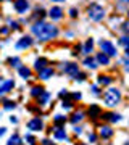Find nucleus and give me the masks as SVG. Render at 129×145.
<instances>
[{
  "label": "nucleus",
  "mask_w": 129,
  "mask_h": 145,
  "mask_svg": "<svg viewBox=\"0 0 129 145\" xmlns=\"http://www.w3.org/2000/svg\"><path fill=\"white\" fill-rule=\"evenodd\" d=\"M119 44H121V45H124V47H128V36L121 37V39H119Z\"/></svg>",
  "instance_id": "31"
},
{
  "label": "nucleus",
  "mask_w": 129,
  "mask_h": 145,
  "mask_svg": "<svg viewBox=\"0 0 129 145\" xmlns=\"http://www.w3.org/2000/svg\"><path fill=\"white\" fill-rule=\"evenodd\" d=\"M74 79H76V81H79V82H83L84 79H86V74H83V72H77L76 76H74Z\"/></svg>",
  "instance_id": "29"
},
{
  "label": "nucleus",
  "mask_w": 129,
  "mask_h": 145,
  "mask_svg": "<svg viewBox=\"0 0 129 145\" xmlns=\"http://www.w3.org/2000/svg\"><path fill=\"white\" fill-rule=\"evenodd\" d=\"M42 92H44V89H42V87H32L31 95H34V97H39V95H41Z\"/></svg>",
  "instance_id": "27"
},
{
  "label": "nucleus",
  "mask_w": 129,
  "mask_h": 145,
  "mask_svg": "<svg viewBox=\"0 0 129 145\" xmlns=\"http://www.w3.org/2000/svg\"><path fill=\"white\" fill-rule=\"evenodd\" d=\"M103 100H105V105H108V106H115V105L119 103V100H121V92H119L118 89H108L105 95H103Z\"/></svg>",
  "instance_id": "2"
},
{
  "label": "nucleus",
  "mask_w": 129,
  "mask_h": 145,
  "mask_svg": "<svg viewBox=\"0 0 129 145\" xmlns=\"http://www.w3.org/2000/svg\"><path fill=\"white\" fill-rule=\"evenodd\" d=\"M111 81L113 79L108 78V76H98V84L100 86H108V84H111Z\"/></svg>",
  "instance_id": "20"
},
{
  "label": "nucleus",
  "mask_w": 129,
  "mask_h": 145,
  "mask_svg": "<svg viewBox=\"0 0 129 145\" xmlns=\"http://www.w3.org/2000/svg\"><path fill=\"white\" fill-rule=\"evenodd\" d=\"M123 31H124V32L128 31V23H126V21H124V23H123Z\"/></svg>",
  "instance_id": "42"
},
{
  "label": "nucleus",
  "mask_w": 129,
  "mask_h": 145,
  "mask_svg": "<svg viewBox=\"0 0 129 145\" xmlns=\"http://www.w3.org/2000/svg\"><path fill=\"white\" fill-rule=\"evenodd\" d=\"M124 145H129V144H124Z\"/></svg>",
  "instance_id": "47"
},
{
  "label": "nucleus",
  "mask_w": 129,
  "mask_h": 145,
  "mask_svg": "<svg viewBox=\"0 0 129 145\" xmlns=\"http://www.w3.org/2000/svg\"><path fill=\"white\" fill-rule=\"evenodd\" d=\"M95 61H97V65H110V57L105 55L103 52H100L95 58Z\"/></svg>",
  "instance_id": "12"
},
{
  "label": "nucleus",
  "mask_w": 129,
  "mask_h": 145,
  "mask_svg": "<svg viewBox=\"0 0 129 145\" xmlns=\"http://www.w3.org/2000/svg\"><path fill=\"white\" fill-rule=\"evenodd\" d=\"M48 99H50V93L48 92H42L41 95H39V100H37V102H39V105H45L47 102H48Z\"/></svg>",
  "instance_id": "19"
},
{
  "label": "nucleus",
  "mask_w": 129,
  "mask_h": 145,
  "mask_svg": "<svg viewBox=\"0 0 129 145\" xmlns=\"http://www.w3.org/2000/svg\"><path fill=\"white\" fill-rule=\"evenodd\" d=\"M52 2H65V0H52Z\"/></svg>",
  "instance_id": "45"
},
{
  "label": "nucleus",
  "mask_w": 129,
  "mask_h": 145,
  "mask_svg": "<svg viewBox=\"0 0 129 145\" xmlns=\"http://www.w3.org/2000/svg\"><path fill=\"white\" fill-rule=\"evenodd\" d=\"M89 140H90V142H95V140H97V135L95 134H89Z\"/></svg>",
  "instance_id": "36"
},
{
  "label": "nucleus",
  "mask_w": 129,
  "mask_h": 145,
  "mask_svg": "<svg viewBox=\"0 0 129 145\" xmlns=\"http://www.w3.org/2000/svg\"><path fill=\"white\" fill-rule=\"evenodd\" d=\"M62 69L66 72V74H69V76H76L77 72H79V68H77L76 63H65L62 66Z\"/></svg>",
  "instance_id": "7"
},
{
  "label": "nucleus",
  "mask_w": 129,
  "mask_h": 145,
  "mask_svg": "<svg viewBox=\"0 0 129 145\" xmlns=\"http://www.w3.org/2000/svg\"><path fill=\"white\" fill-rule=\"evenodd\" d=\"M65 121H66V118H65L63 114H57V116L53 118V123H55V124H62V123H65Z\"/></svg>",
  "instance_id": "26"
},
{
  "label": "nucleus",
  "mask_w": 129,
  "mask_h": 145,
  "mask_svg": "<svg viewBox=\"0 0 129 145\" xmlns=\"http://www.w3.org/2000/svg\"><path fill=\"white\" fill-rule=\"evenodd\" d=\"M44 16H45V11H44V8H37L36 13L32 15V20H37V18H39V20H42Z\"/></svg>",
  "instance_id": "23"
},
{
  "label": "nucleus",
  "mask_w": 129,
  "mask_h": 145,
  "mask_svg": "<svg viewBox=\"0 0 129 145\" xmlns=\"http://www.w3.org/2000/svg\"><path fill=\"white\" fill-rule=\"evenodd\" d=\"M3 106H5V110H13V108H15V103L10 102V100H7L5 103H3Z\"/></svg>",
  "instance_id": "28"
},
{
  "label": "nucleus",
  "mask_w": 129,
  "mask_h": 145,
  "mask_svg": "<svg viewBox=\"0 0 129 145\" xmlns=\"http://www.w3.org/2000/svg\"><path fill=\"white\" fill-rule=\"evenodd\" d=\"M79 50H81V45H76V47H74V52H73V55H77V53H79Z\"/></svg>",
  "instance_id": "37"
},
{
  "label": "nucleus",
  "mask_w": 129,
  "mask_h": 145,
  "mask_svg": "<svg viewBox=\"0 0 129 145\" xmlns=\"http://www.w3.org/2000/svg\"><path fill=\"white\" fill-rule=\"evenodd\" d=\"M0 34H8V27H2L0 29Z\"/></svg>",
  "instance_id": "40"
},
{
  "label": "nucleus",
  "mask_w": 129,
  "mask_h": 145,
  "mask_svg": "<svg viewBox=\"0 0 129 145\" xmlns=\"http://www.w3.org/2000/svg\"><path fill=\"white\" fill-rule=\"evenodd\" d=\"M53 76V69L52 68H44V69H41L39 71V78L41 79H48Z\"/></svg>",
  "instance_id": "15"
},
{
  "label": "nucleus",
  "mask_w": 129,
  "mask_h": 145,
  "mask_svg": "<svg viewBox=\"0 0 129 145\" xmlns=\"http://www.w3.org/2000/svg\"><path fill=\"white\" fill-rule=\"evenodd\" d=\"M73 99H76V100H79V99H81V93H79V92H76V93H73Z\"/></svg>",
  "instance_id": "39"
},
{
  "label": "nucleus",
  "mask_w": 129,
  "mask_h": 145,
  "mask_svg": "<svg viewBox=\"0 0 129 145\" xmlns=\"http://www.w3.org/2000/svg\"><path fill=\"white\" fill-rule=\"evenodd\" d=\"M92 47H94V40H92V39H89V40L86 42V45H84L83 52L84 53H90V52H92Z\"/></svg>",
  "instance_id": "21"
},
{
  "label": "nucleus",
  "mask_w": 129,
  "mask_h": 145,
  "mask_svg": "<svg viewBox=\"0 0 129 145\" xmlns=\"http://www.w3.org/2000/svg\"><path fill=\"white\" fill-rule=\"evenodd\" d=\"M84 66L90 68V69H95V68H97V61H95L92 57H87L86 60H84Z\"/></svg>",
  "instance_id": "16"
},
{
  "label": "nucleus",
  "mask_w": 129,
  "mask_h": 145,
  "mask_svg": "<svg viewBox=\"0 0 129 145\" xmlns=\"http://www.w3.org/2000/svg\"><path fill=\"white\" fill-rule=\"evenodd\" d=\"M81 132H83V131H81V127H74V134H77V135H79Z\"/></svg>",
  "instance_id": "41"
},
{
  "label": "nucleus",
  "mask_w": 129,
  "mask_h": 145,
  "mask_svg": "<svg viewBox=\"0 0 129 145\" xmlns=\"http://www.w3.org/2000/svg\"><path fill=\"white\" fill-rule=\"evenodd\" d=\"M32 39L29 36H24V37H21L20 40L16 42V48H18V50H23V48H29V47L32 45Z\"/></svg>",
  "instance_id": "6"
},
{
  "label": "nucleus",
  "mask_w": 129,
  "mask_h": 145,
  "mask_svg": "<svg viewBox=\"0 0 129 145\" xmlns=\"http://www.w3.org/2000/svg\"><path fill=\"white\" fill-rule=\"evenodd\" d=\"M13 87H15V82L13 81H0V95L10 92Z\"/></svg>",
  "instance_id": "8"
},
{
  "label": "nucleus",
  "mask_w": 129,
  "mask_h": 145,
  "mask_svg": "<svg viewBox=\"0 0 129 145\" xmlns=\"http://www.w3.org/2000/svg\"><path fill=\"white\" fill-rule=\"evenodd\" d=\"M47 65H48V60L47 58H37L36 63H34V68H36L37 71H41V69L47 68Z\"/></svg>",
  "instance_id": "13"
},
{
  "label": "nucleus",
  "mask_w": 129,
  "mask_h": 145,
  "mask_svg": "<svg viewBox=\"0 0 129 145\" xmlns=\"http://www.w3.org/2000/svg\"><path fill=\"white\" fill-rule=\"evenodd\" d=\"M119 119H121L119 114H110V121H111V123H118Z\"/></svg>",
  "instance_id": "30"
},
{
  "label": "nucleus",
  "mask_w": 129,
  "mask_h": 145,
  "mask_svg": "<svg viewBox=\"0 0 129 145\" xmlns=\"http://www.w3.org/2000/svg\"><path fill=\"white\" fill-rule=\"evenodd\" d=\"M26 140H28L31 145H36V139H34L32 135H26Z\"/></svg>",
  "instance_id": "32"
},
{
  "label": "nucleus",
  "mask_w": 129,
  "mask_h": 145,
  "mask_svg": "<svg viewBox=\"0 0 129 145\" xmlns=\"http://www.w3.org/2000/svg\"><path fill=\"white\" fill-rule=\"evenodd\" d=\"M13 7H15L16 13H20V15H24L26 11H28V8H29V2H28V0H15Z\"/></svg>",
  "instance_id": "5"
},
{
  "label": "nucleus",
  "mask_w": 129,
  "mask_h": 145,
  "mask_svg": "<svg viewBox=\"0 0 129 145\" xmlns=\"http://www.w3.org/2000/svg\"><path fill=\"white\" fill-rule=\"evenodd\" d=\"M123 2H124V3H126V2H128V0H123Z\"/></svg>",
  "instance_id": "46"
},
{
  "label": "nucleus",
  "mask_w": 129,
  "mask_h": 145,
  "mask_svg": "<svg viewBox=\"0 0 129 145\" xmlns=\"http://www.w3.org/2000/svg\"><path fill=\"white\" fill-rule=\"evenodd\" d=\"M92 92H94V93H100V90H98V86H92Z\"/></svg>",
  "instance_id": "38"
},
{
  "label": "nucleus",
  "mask_w": 129,
  "mask_h": 145,
  "mask_svg": "<svg viewBox=\"0 0 129 145\" xmlns=\"http://www.w3.org/2000/svg\"><path fill=\"white\" fill-rule=\"evenodd\" d=\"M89 114H90V118H98V116H100V108H98L97 105H94V106H90V108H89Z\"/></svg>",
  "instance_id": "17"
},
{
  "label": "nucleus",
  "mask_w": 129,
  "mask_h": 145,
  "mask_svg": "<svg viewBox=\"0 0 129 145\" xmlns=\"http://www.w3.org/2000/svg\"><path fill=\"white\" fill-rule=\"evenodd\" d=\"M42 127H44V124H42V121L39 118H34L28 123V129L31 131H42Z\"/></svg>",
  "instance_id": "9"
},
{
  "label": "nucleus",
  "mask_w": 129,
  "mask_h": 145,
  "mask_svg": "<svg viewBox=\"0 0 129 145\" xmlns=\"http://www.w3.org/2000/svg\"><path fill=\"white\" fill-rule=\"evenodd\" d=\"M69 16H71V18H76V16H77V10H76V8H71V10H69Z\"/></svg>",
  "instance_id": "33"
},
{
  "label": "nucleus",
  "mask_w": 129,
  "mask_h": 145,
  "mask_svg": "<svg viewBox=\"0 0 129 145\" xmlns=\"http://www.w3.org/2000/svg\"><path fill=\"white\" fill-rule=\"evenodd\" d=\"M48 16H50L52 20H55V21L62 20L63 18V10L60 8V7H53V8L48 11Z\"/></svg>",
  "instance_id": "10"
},
{
  "label": "nucleus",
  "mask_w": 129,
  "mask_h": 145,
  "mask_svg": "<svg viewBox=\"0 0 129 145\" xmlns=\"http://www.w3.org/2000/svg\"><path fill=\"white\" fill-rule=\"evenodd\" d=\"M8 63H10V66H20L21 60L18 57H13V58H8Z\"/></svg>",
  "instance_id": "25"
},
{
  "label": "nucleus",
  "mask_w": 129,
  "mask_h": 145,
  "mask_svg": "<svg viewBox=\"0 0 129 145\" xmlns=\"http://www.w3.org/2000/svg\"><path fill=\"white\" fill-rule=\"evenodd\" d=\"M62 106H63L65 110H69V108H71V102H63Z\"/></svg>",
  "instance_id": "34"
},
{
  "label": "nucleus",
  "mask_w": 129,
  "mask_h": 145,
  "mask_svg": "<svg viewBox=\"0 0 129 145\" xmlns=\"http://www.w3.org/2000/svg\"><path fill=\"white\" fill-rule=\"evenodd\" d=\"M66 95H68L66 90H62V92H60V97H66Z\"/></svg>",
  "instance_id": "43"
},
{
  "label": "nucleus",
  "mask_w": 129,
  "mask_h": 145,
  "mask_svg": "<svg viewBox=\"0 0 129 145\" xmlns=\"http://www.w3.org/2000/svg\"><path fill=\"white\" fill-rule=\"evenodd\" d=\"M77 145H81V144H77Z\"/></svg>",
  "instance_id": "48"
},
{
  "label": "nucleus",
  "mask_w": 129,
  "mask_h": 145,
  "mask_svg": "<svg viewBox=\"0 0 129 145\" xmlns=\"http://www.w3.org/2000/svg\"><path fill=\"white\" fill-rule=\"evenodd\" d=\"M20 74H21V78L23 79H29L31 78V69L26 68V66H21L20 68Z\"/></svg>",
  "instance_id": "18"
},
{
  "label": "nucleus",
  "mask_w": 129,
  "mask_h": 145,
  "mask_svg": "<svg viewBox=\"0 0 129 145\" xmlns=\"http://www.w3.org/2000/svg\"><path fill=\"white\" fill-rule=\"evenodd\" d=\"M53 137H55L57 140H65L66 139V132H65L63 127H55V131H53Z\"/></svg>",
  "instance_id": "14"
},
{
  "label": "nucleus",
  "mask_w": 129,
  "mask_h": 145,
  "mask_svg": "<svg viewBox=\"0 0 129 145\" xmlns=\"http://www.w3.org/2000/svg\"><path fill=\"white\" fill-rule=\"evenodd\" d=\"M5 134V127H0V135H3Z\"/></svg>",
  "instance_id": "44"
},
{
  "label": "nucleus",
  "mask_w": 129,
  "mask_h": 145,
  "mask_svg": "<svg viewBox=\"0 0 129 145\" xmlns=\"http://www.w3.org/2000/svg\"><path fill=\"white\" fill-rule=\"evenodd\" d=\"M31 31L39 40H52L58 36V27L53 26V24H48V23H44V21L34 23Z\"/></svg>",
  "instance_id": "1"
},
{
  "label": "nucleus",
  "mask_w": 129,
  "mask_h": 145,
  "mask_svg": "<svg viewBox=\"0 0 129 145\" xmlns=\"http://www.w3.org/2000/svg\"><path fill=\"white\" fill-rule=\"evenodd\" d=\"M84 118V113H81V111H77V113L73 114V118H71V123L73 124H76V123H79L81 119Z\"/></svg>",
  "instance_id": "22"
},
{
  "label": "nucleus",
  "mask_w": 129,
  "mask_h": 145,
  "mask_svg": "<svg viewBox=\"0 0 129 145\" xmlns=\"http://www.w3.org/2000/svg\"><path fill=\"white\" fill-rule=\"evenodd\" d=\"M100 48H102V52L105 55H108V57H116V47L111 44L110 40H100Z\"/></svg>",
  "instance_id": "4"
},
{
  "label": "nucleus",
  "mask_w": 129,
  "mask_h": 145,
  "mask_svg": "<svg viewBox=\"0 0 129 145\" xmlns=\"http://www.w3.org/2000/svg\"><path fill=\"white\" fill-rule=\"evenodd\" d=\"M8 145H21V139L18 135H11L10 140H8Z\"/></svg>",
  "instance_id": "24"
},
{
  "label": "nucleus",
  "mask_w": 129,
  "mask_h": 145,
  "mask_svg": "<svg viewBox=\"0 0 129 145\" xmlns=\"http://www.w3.org/2000/svg\"><path fill=\"white\" fill-rule=\"evenodd\" d=\"M111 135H113V129H111V127H108V126H102V127H100V137L110 139Z\"/></svg>",
  "instance_id": "11"
},
{
  "label": "nucleus",
  "mask_w": 129,
  "mask_h": 145,
  "mask_svg": "<svg viewBox=\"0 0 129 145\" xmlns=\"http://www.w3.org/2000/svg\"><path fill=\"white\" fill-rule=\"evenodd\" d=\"M10 27H11V29H20L18 23H15V21H10Z\"/></svg>",
  "instance_id": "35"
},
{
  "label": "nucleus",
  "mask_w": 129,
  "mask_h": 145,
  "mask_svg": "<svg viewBox=\"0 0 129 145\" xmlns=\"http://www.w3.org/2000/svg\"><path fill=\"white\" fill-rule=\"evenodd\" d=\"M87 15L92 21H102L105 18V10L98 3H90L87 8Z\"/></svg>",
  "instance_id": "3"
}]
</instances>
